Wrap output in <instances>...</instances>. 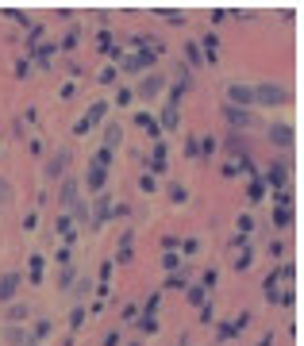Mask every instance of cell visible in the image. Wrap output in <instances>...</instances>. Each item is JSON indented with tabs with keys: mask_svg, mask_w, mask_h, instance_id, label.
Instances as JSON below:
<instances>
[{
	"mask_svg": "<svg viewBox=\"0 0 304 346\" xmlns=\"http://www.w3.org/2000/svg\"><path fill=\"white\" fill-rule=\"evenodd\" d=\"M266 135H269V142H273V147H293V127H289V123H269V131H266Z\"/></svg>",
	"mask_w": 304,
	"mask_h": 346,
	"instance_id": "cell-10",
	"label": "cell"
},
{
	"mask_svg": "<svg viewBox=\"0 0 304 346\" xmlns=\"http://www.w3.org/2000/svg\"><path fill=\"white\" fill-rule=\"evenodd\" d=\"M165 158H170V150H165V142H154V154H150V162H147V173L154 177V173H165Z\"/></svg>",
	"mask_w": 304,
	"mask_h": 346,
	"instance_id": "cell-11",
	"label": "cell"
},
{
	"mask_svg": "<svg viewBox=\"0 0 304 346\" xmlns=\"http://www.w3.org/2000/svg\"><path fill=\"white\" fill-rule=\"evenodd\" d=\"M251 231H254V216H239V235L246 239Z\"/></svg>",
	"mask_w": 304,
	"mask_h": 346,
	"instance_id": "cell-37",
	"label": "cell"
},
{
	"mask_svg": "<svg viewBox=\"0 0 304 346\" xmlns=\"http://www.w3.org/2000/svg\"><path fill=\"white\" fill-rule=\"evenodd\" d=\"M54 258H58L62 266H70V258H73V246H70V242H62V246H58V254H54Z\"/></svg>",
	"mask_w": 304,
	"mask_h": 346,
	"instance_id": "cell-34",
	"label": "cell"
},
{
	"mask_svg": "<svg viewBox=\"0 0 304 346\" xmlns=\"http://www.w3.org/2000/svg\"><path fill=\"white\" fill-rule=\"evenodd\" d=\"M165 289H185V277H181V273H174L170 281H165Z\"/></svg>",
	"mask_w": 304,
	"mask_h": 346,
	"instance_id": "cell-50",
	"label": "cell"
},
{
	"mask_svg": "<svg viewBox=\"0 0 304 346\" xmlns=\"http://www.w3.org/2000/svg\"><path fill=\"white\" fill-rule=\"evenodd\" d=\"M162 266L165 269H177V254H162Z\"/></svg>",
	"mask_w": 304,
	"mask_h": 346,
	"instance_id": "cell-54",
	"label": "cell"
},
{
	"mask_svg": "<svg viewBox=\"0 0 304 346\" xmlns=\"http://www.w3.org/2000/svg\"><path fill=\"white\" fill-rule=\"evenodd\" d=\"M181 250H185V254H197V250H200V242H197V239H185V242H181Z\"/></svg>",
	"mask_w": 304,
	"mask_h": 346,
	"instance_id": "cell-51",
	"label": "cell"
},
{
	"mask_svg": "<svg viewBox=\"0 0 304 346\" xmlns=\"http://www.w3.org/2000/svg\"><path fill=\"white\" fill-rule=\"evenodd\" d=\"M216 281H219V273H216V269H208V273H204V281H200V285H204V289H216Z\"/></svg>",
	"mask_w": 304,
	"mask_h": 346,
	"instance_id": "cell-46",
	"label": "cell"
},
{
	"mask_svg": "<svg viewBox=\"0 0 304 346\" xmlns=\"http://www.w3.org/2000/svg\"><path fill=\"white\" fill-rule=\"evenodd\" d=\"M185 58H189V66H192V69H204V54H200L197 39H189V43H185Z\"/></svg>",
	"mask_w": 304,
	"mask_h": 346,
	"instance_id": "cell-18",
	"label": "cell"
},
{
	"mask_svg": "<svg viewBox=\"0 0 304 346\" xmlns=\"http://www.w3.org/2000/svg\"><path fill=\"white\" fill-rule=\"evenodd\" d=\"M273 227H281V231L293 227V208H289V204H278V208H273Z\"/></svg>",
	"mask_w": 304,
	"mask_h": 346,
	"instance_id": "cell-17",
	"label": "cell"
},
{
	"mask_svg": "<svg viewBox=\"0 0 304 346\" xmlns=\"http://www.w3.org/2000/svg\"><path fill=\"white\" fill-rule=\"evenodd\" d=\"M89 165H100V169H112V150L96 147V150H93V162H89Z\"/></svg>",
	"mask_w": 304,
	"mask_h": 346,
	"instance_id": "cell-22",
	"label": "cell"
},
{
	"mask_svg": "<svg viewBox=\"0 0 304 346\" xmlns=\"http://www.w3.org/2000/svg\"><path fill=\"white\" fill-rule=\"evenodd\" d=\"M85 185H89V192H104V185H108V169H100V165H89Z\"/></svg>",
	"mask_w": 304,
	"mask_h": 346,
	"instance_id": "cell-14",
	"label": "cell"
},
{
	"mask_svg": "<svg viewBox=\"0 0 304 346\" xmlns=\"http://www.w3.org/2000/svg\"><path fill=\"white\" fill-rule=\"evenodd\" d=\"M262 196H266V185H262V177H251V185H246V200H251V204H258Z\"/></svg>",
	"mask_w": 304,
	"mask_h": 346,
	"instance_id": "cell-21",
	"label": "cell"
},
{
	"mask_svg": "<svg viewBox=\"0 0 304 346\" xmlns=\"http://www.w3.org/2000/svg\"><path fill=\"white\" fill-rule=\"evenodd\" d=\"M170 200H174V204H185V200H189V189H185V185H170Z\"/></svg>",
	"mask_w": 304,
	"mask_h": 346,
	"instance_id": "cell-31",
	"label": "cell"
},
{
	"mask_svg": "<svg viewBox=\"0 0 304 346\" xmlns=\"http://www.w3.org/2000/svg\"><path fill=\"white\" fill-rule=\"evenodd\" d=\"M246 323H251V311H243V315H239V320H235V323H231V327H235V331H243V327H246Z\"/></svg>",
	"mask_w": 304,
	"mask_h": 346,
	"instance_id": "cell-53",
	"label": "cell"
},
{
	"mask_svg": "<svg viewBox=\"0 0 304 346\" xmlns=\"http://www.w3.org/2000/svg\"><path fill=\"white\" fill-rule=\"evenodd\" d=\"M104 346H120V335H116V331H112V335H104Z\"/></svg>",
	"mask_w": 304,
	"mask_h": 346,
	"instance_id": "cell-55",
	"label": "cell"
},
{
	"mask_svg": "<svg viewBox=\"0 0 304 346\" xmlns=\"http://www.w3.org/2000/svg\"><path fill=\"white\" fill-rule=\"evenodd\" d=\"M251 89H254V104H266V108H281V104L293 100V93L285 85H278V81H258Z\"/></svg>",
	"mask_w": 304,
	"mask_h": 346,
	"instance_id": "cell-1",
	"label": "cell"
},
{
	"mask_svg": "<svg viewBox=\"0 0 304 346\" xmlns=\"http://www.w3.org/2000/svg\"><path fill=\"white\" fill-rule=\"evenodd\" d=\"M216 320V311H212V304H200V323H212Z\"/></svg>",
	"mask_w": 304,
	"mask_h": 346,
	"instance_id": "cell-45",
	"label": "cell"
},
{
	"mask_svg": "<svg viewBox=\"0 0 304 346\" xmlns=\"http://www.w3.org/2000/svg\"><path fill=\"white\" fill-rule=\"evenodd\" d=\"M216 335H219V342H224V338H235L239 331H235L231 323H219V327H216Z\"/></svg>",
	"mask_w": 304,
	"mask_h": 346,
	"instance_id": "cell-40",
	"label": "cell"
},
{
	"mask_svg": "<svg viewBox=\"0 0 304 346\" xmlns=\"http://www.w3.org/2000/svg\"><path fill=\"white\" fill-rule=\"evenodd\" d=\"M251 254L254 250H243V254H239V258H235V269H251Z\"/></svg>",
	"mask_w": 304,
	"mask_h": 346,
	"instance_id": "cell-42",
	"label": "cell"
},
{
	"mask_svg": "<svg viewBox=\"0 0 304 346\" xmlns=\"http://www.w3.org/2000/svg\"><path fill=\"white\" fill-rule=\"evenodd\" d=\"M73 281H77V277H73V269H70V266H66V269H62V277H58V285H62V289H70V285H73Z\"/></svg>",
	"mask_w": 304,
	"mask_h": 346,
	"instance_id": "cell-41",
	"label": "cell"
},
{
	"mask_svg": "<svg viewBox=\"0 0 304 346\" xmlns=\"http://www.w3.org/2000/svg\"><path fill=\"white\" fill-rule=\"evenodd\" d=\"M185 158H189V162H200V138L197 135L185 138Z\"/></svg>",
	"mask_w": 304,
	"mask_h": 346,
	"instance_id": "cell-26",
	"label": "cell"
},
{
	"mask_svg": "<svg viewBox=\"0 0 304 346\" xmlns=\"http://www.w3.org/2000/svg\"><path fill=\"white\" fill-rule=\"evenodd\" d=\"M116 77H120V69H100V85H112Z\"/></svg>",
	"mask_w": 304,
	"mask_h": 346,
	"instance_id": "cell-43",
	"label": "cell"
},
{
	"mask_svg": "<svg viewBox=\"0 0 304 346\" xmlns=\"http://www.w3.org/2000/svg\"><path fill=\"white\" fill-rule=\"evenodd\" d=\"M185 296H189V304H192V308L208 304V300H204V296H208V289H204V285H192V289H185Z\"/></svg>",
	"mask_w": 304,
	"mask_h": 346,
	"instance_id": "cell-23",
	"label": "cell"
},
{
	"mask_svg": "<svg viewBox=\"0 0 304 346\" xmlns=\"http://www.w3.org/2000/svg\"><path fill=\"white\" fill-rule=\"evenodd\" d=\"M227 104H235V108H254V89L251 85H227Z\"/></svg>",
	"mask_w": 304,
	"mask_h": 346,
	"instance_id": "cell-6",
	"label": "cell"
},
{
	"mask_svg": "<svg viewBox=\"0 0 304 346\" xmlns=\"http://www.w3.org/2000/svg\"><path fill=\"white\" fill-rule=\"evenodd\" d=\"M96 46H100V50H108V54L116 50V43H112V35H108V31H100V39H96Z\"/></svg>",
	"mask_w": 304,
	"mask_h": 346,
	"instance_id": "cell-39",
	"label": "cell"
},
{
	"mask_svg": "<svg viewBox=\"0 0 304 346\" xmlns=\"http://www.w3.org/2000/svg\"><path fill=\"white\" fill-rule=\"evenodd\" d=\"M108 219H112V192H96V204H93V223H89V227H93V231H100V227H104L108 223Z\"/></svg>",
	"mask_w": 304,
	"mask_h": 346,
	"instance_id": "cell-4",
	"label": "cell"
},
{
	"mask_svg": "<svg viewBox=\"0 0 304 346\" xmlns=\"http://www.w3.org/2000/svg\"><path fill=\"white\" fill-rule=\"evenodd\" d=\"M154 58H158V54H154V50H143V54H131V58H127V62H123V66H120V69H127V73H139V69H147V66H154Z\"/></svg>",
	"mask_w": 304,
	"mask_h": 346,
	"instance_id": "cell-12",
	"label": "cell"
},
{
	"mask_svg": "<svg viewBox=\"0 0 304 346\" xmlns=\"http://www.w3.org/2000/svg\"><path fill=\"white\" fill-rule=\"evenodd\" d=\"M81 192H77V181L73 177H62V189H58V204L62 208H77Z\"/></svg>",
	"mask_w": 304,
	"mask_h": 346,
	"instance_id": "cell-9",
	"label": "cell"
},
{
	"mask_svg": "<svg viewBox=\"0 0 304 346\" xmlns=\"http://www.w3.org/2000/svg\"><path fill=\"white\" fill-rule=\"evenodd\" d=\"M135 123H139V127L147 131L150 138H158V135H162V131H158V120H154V116H147V112H135Z\"/></svg>",
	"mask_w": 304,
	"mask_h": 346,
	"instance_id": "cell-19",
	"label": "cell"
},
{
	"mask_svg": "<svg viewBox=\"0 0 304 346\" xmlns=\"http://www.w3.org/2000/svg\"><path fill=\"white\" fill-rule=\"evenodd\" d=\"M89 131H93V127H89V123H85V120H77V123H73V135H77V138H85V135H89Z\"/></svg>",
	"mask_w": 304,
	"mask_h": 346,
	"instance_id": "cell-48",
	"label": "cell"
},
{
	"mask_svg": "<svg viewBox=\"0 0 304 346\" xmlns=\"http://www.w3.org/2000/svg\"><path fill=\"white\" fill-rule=\"evenodd\" d=\"M165 89V73L158 69V73H147V77L139 81V89H135V100H154V96H162Z\"/></svg>",
	"mask_w": 304,
	"mask_h": 346,
	"instance_id": "cell-3",
	"label": "cell"
},
{
	"mask_svg": "<svg viewBox=\"0 0 304 346\" xmlns=\"http://www.w3.org/2000/svg\"><path fill=\"white\" fill-rule=\"evenodd\" d=\"M85 320H89V311H85V308H73V315H70V331H77Z\"/></svg>",
	"mask_w": 304,
	"mask_h": 346,
	"instance_id": "cell-32",
	"label": "cell"
},
{
	"mask_svg": "<svg viewBox=\"0 0 304 346\" xmlns=\"http://www.w3.org/2000/svg\"><path fill=\"white\" fill-rule=\"evenodd\" d=\"M81 43V27H70V31H66V35H62V50H73V46H77Z\"/></svg>",
	"mask_w": 304,
	"mask_h": 346,
	"instance_id": "cell-25",
	"label": "cell"
},
{
	"mask_svg": "<svg viewBox=\"0 0 304 346\" xmlns=\"http://www.w3.org/2000/svg\"><path fill=\"white\" fill-rule=\"evenodd\" d=\"M66 165H70V150H54V158L50 162H46V177H50V181H62V177H66Z\"/></svg>",
	"mask_w": 304,
	"mask_h": 346,
	"instance_id": "cell-7",
	"label": "cell"
},
{
	"mask_svg": "<svg viewBox=\"0 0 304 346\" xmlns=\"http://www.w3.org/2000/svg\"><path fill=\"white\" fill-rule=\"evenodd\" d=\"M131 258H135V231H123V235H120V246H116L112 266H127Z\"/></svg>",
	"mask_w": 304,
	"mask_h": 346,
	"instance_id": "cell-5",
	"label": "cell"
},
{
	"mask_svg": "<svg viewBox=\"0 0 304 346\" xmlns=\"http://www.w3.org/2000/svg\"><path fill=\"white\" fill-rule=\"evenodd\" d=\"M43 273H46V262L39 258V254H31V262H27V277H31V285H39Z\"/></svg>",
	"mask_w": 304,
	"mask_h": 346,
	"instance_id": "cell-16",
	"label": "cell"
},
{
	"mask_svg": "<svg viewBox=\"0 0 304 346\" xmlns=\"http://www.w3.org/2000/svg\"><path fill=\"white\" fill-rule=\"evenodd\" d=\"M104 116H108V100H96L93 108H89L85 123H89V127H93V123H100V120H104Z\"/></svg>",
	"mask_w": 304,
	"mask_h": 346,
	"instance_id": "cell-20",
	"label": "cell"
},
{
	"mask_svg": "<svg viewBox=\"0 0 304 346\" xmlns=\"http://www.w3.org/2000/svg\"><path fill=\"white\" fill-rule=\"evenodd\" d=\"M4 16H8V19H16L19 27H31V19H27V16H23L19 8H4Z\"/></svg>",
	"mask_w": 304,
	"mask_h": 346,
	"instance_id": "cell-33",
	"label": "cell"
},
{
	"mask_svg": "<svg viewBox=\"0 0 304 346\" xmlns=\"http://www.w3.org/2000/svg\"><path fill=\"white\" fill-rule=\"evenodd\" d=\"M35 227H39V216H35V212H27V216H23V231H35Z\"/></svg>",
	"mask_w": 304,
	"mask_h": 346,
	"instance_id": "cell-47",
	"label": "cell"
},
{
	"mask_svg": "<svg viewBox=\"0 0 304 346\" xmlns=\"http://www.w3.org/2000/svg\"><path fill=\"white\" fill-rule=\"evenodd\" d=\"M27 73H31V62H16V77H19V81H23V77H27Z\"/></svg>",
	"mask_w": 304,
	"mask_h": 346,
	"instance_id": "cell-49",
	"label": "cell"
},
{
	"mask_svg": "<svg viewBox=\"0 0 304 346\" xmlns=\"http://www.w3.org/2000/svg\"><path fill=\"white\" fill-rule=\"evenodd\" d=\"M135 323H139V331H147V335H150V331H158V320H154V315H139Z\"/></svg>",
	"mask_w": 304,
	"mask_h": 346,
	"instance_id": "cell-35",
	"label": "cell"
},
{
	"mask_svg": "<svg viewBox=\"0 0 304 346\" xmlns=\"http://www.w3.org/2000/svg\"><path fill=\"white\" fill-rule=\"evenodd\" d=\"M19 293V273H4L0 277V304H8Z\"/></svg>",
	"mask_w": 304,
	"mask_h": 346,
	"instance_id": "cell-13",
	"label": "cell"
},
{
	"mask_svg": "<svg viewBox=\"0 0 304 346\" xmlns=\"http://www.w3.org/2000/svg\"><path fill=\"white\" fill-rule=\"evenodd\" d=\"M139 189L143 192H158V181L150 177V173H143V177H139Z\"/></svg>",
	"mask_w": 304,
	"mask_h": 346,
	"instance_id": "cell-36",
	"label": "cell"
},
{
	"mask_svg": "<svg viewBox=\"0 0 304 346\" xmlns=\"http://www.w3.org/2000/svg\"><path fill=\"white\" fill-rule=\"evenodd\" d=\"M131 100H135V89H127V85H123L120 93H116V104H120V108H131Z\"/></svg>",
	"mask_w": 304,
	"mask_h": 346,
	"instance_id": "cell-30",
	"label": "cell"
},
{
	"mask_svg": "<svg viewBox=\"0 0 304 346\" xmlns=\"http://www.w3.org/2000/svg\"><path fill=\"white\" fill-rule=\"evenodd\" d=\"M8 346H27V335L19 331V323H12V327H8Z\"/></svg>",
	"mask_w": 304,
	"mask_h": 346,
	"instance_id": "cell-28",
	"label": "cell"
},
{
	"mask_svg": "<svg viewBox=\"0 0 304 346\" xmlns=\"http://www.w3.org/2000/svg\"><path fill=\"white\" fill-rule=\"evenodd\" d=\"M224 123H231V127L246 131V127H258V116H254L251 108H235V104H224Z\"/></svg>",
	"mask_w": 304,
	"mask_h": 346,
	"instance_id": "cell-2",
	"label": "cell"
},
{
	"mask_svg": "<svg viewBox=\"0 0 304 346\" xmlns=\"http://www.w3.org/2000/svg\"><path fill=\"white\" fill-rule=\"evenodd\" d=\"M50 327H54V323H50V320H39V323H35V327H31V342H35V346H39V342H43V338H46V335H50Z\"/></svg>",
	"mask_w": 304,
	"mask_h": 346,
	"instance_id": "cell-24",
	"label": "cell"
},
{
	"mask_svg": "<svg viewBox=\"0 0 304 346\" xmlns=\"http://www.w3.org/2000/svg\"><path fill=\"white\" fill-rule=\"evenodd\" d=\"M269 185H273V192H281L289 185V162H285V158L269 162Z\"/></svg>",
	"mask_w": 304,
	"mask_h": 346,
	"instance_id": "cell-8",
	"label": "cell"
},
{
	"mask_svg": "<svg viewBox=\"0 0 304 346\" xmlns=\"http://www.w3.org/2000/svg\"><path fill=\"white\" fill-rule=\"evenodd\" d=\"M120 138H123V123H108V127H104V142H100V147H104V150H116V147H120Z\"/></svg>",
	"mask_w": 304,
	"mask_h": 346,
	"instance_id": "cell-15",
	"label": "cell"
},
{
	"mask_svg": "<svg viewBox=\"0 0 304 346\" xmlns=\"http://www.w3.org/2000/svg\"><path fill=\"white\" fill-rule=\"evenodd\" d=\"M123 320L135 323V320H139V308H135V304H123Z\"/></svg>",
	"mask_w": 304,
	"mask_h": 346,
	"instance_id": "cell-44",
	"label": "cell"
},
{
	"mask_svg": "<svg viewBox=\"0 0 304 346\" xmlns=\"http://www.w3.org/2000/svg\"><path fill=\"white\" fill-rule=\"evenodd\" d=\"M27 315H31V308H23V304H12L8 308V323H23Z\"/></svg>",
	"mask_w": 304,
	"mask_h": 346,
	"instance_id": "cell-27",
	"label": "cell"
},
{
	"mask_svg": "<svg viewBox=\"0 0 304 346\" xmlns=\"http://www.w3.org/2000/svg\"><path fill=\"white\" fill-rule=\"evenodd\" d=\"M269 258H285V246H281V242H269Z\"/></svg>",
	"mask_w": 304,
	"mask_h": 346,
	"instance_id": "cell-52",
	"label": "cell"
},
{
	"mask_svg": "<svg viewBox=\"0 0 304 346\" xmlns=\"http://www.w3.org/2000/svg\"><path fill=\"white\" fill-rule=\"evenodd\" d=\"M12 196H16V192H12V185L0 177V204H12Z\"/></svg>",
	"mask_w": 304,
	"mask_h": 346,
	"instance_id": "cell-38",
	"label": "cell"
},
{
	"mask_svg": "<svg viewBox=\"0 0 304 346\" xmlns=\"http://www.w3.org/2000/svg\"><path fill=\"white\" fill-rule=\"evenodd\" d=\"M158 308H162V293H150V300H147V308L139 311V315H158Z\"/></svg>",
	"mask_w": 304,
	"mask_h": 346,
	"instance_id": "cell-29",
	"label": "cell"
}]
</instances>
